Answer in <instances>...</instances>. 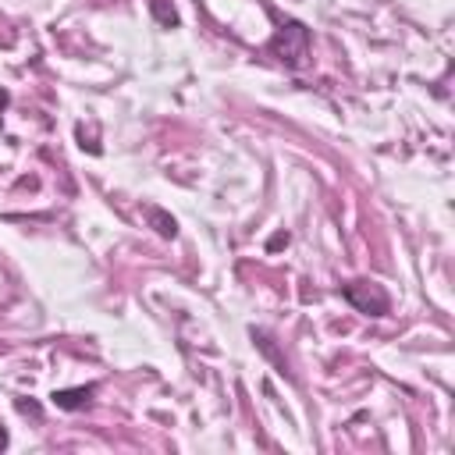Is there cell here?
<instances>
[{
    "label": "cell",
    "mask_w": 455,
    "mask_h": 455,
    "mask_svg": "<svg viewBox=\"0 0 455 455\" xmlns=\"http://www.w3.org/2000/svg\"><path fill=\"white\" fill-rule=\"evenodd\" d=\"M7 100H11V96H7V89H0V114H4V107H7Z\"/></svg>",
    "instance_id": "9c48e42d"
},
{
    "label": "cell",
    "mask_w": 455,
    "mask_h": 455,
    "mask_svg": "<svg viewBox=\"0 0 455 455\" xmlns=\"http://www.w3.org/2000/svg\"><path fill=\"white\" fill-rule=\"evenodd\" d=\"M146 217H149V224L156 228L160 238H174V235H178V220H174L171 213H164L160 206H146Z\"/></svg>",
    "instance_id": "5b68a950"
},
{
    "label": "cell",
    "mask_w": 455,
    "mask_h": 455,
    "mask_svg": "<svg viewBox=\"0 0 455 455\" xmlns=\"http://www.w3.org/2000/svg\"><path fill=\"white\" fill-rule=\"evenodd\" d=\"M92 395H96L92 384H85V387H64V391H53V405L75 412V409H85L92 402Z\"/></svg>",
    "instance_id": "3957f363"
},
{
    "label": "cell",
    "mask_w": 455,
    "mask_h": 455,
    "mask_svg": "<svg viewBox=\"0 0 455 455\" xmlns=\"http://www.w3.org/2000/svg\"><path fill=\"white\" fill-rule=\"evenodd\" d=\"M341 295H345L348 306H355L366 316H384L391 309V299H387V291L377 281H348L341 288Z\"/></svg>",
    "instance_id": "7a4b0ae2"
},
{
    "label": "cell",
    "mask_w": 455,
    "mask_h": 455,
    "mask_svg": "<svg viewBox=\"0 0 455 455\" xmlns=\"http://www.w3.org/2000/svg\"><path fill=\"white\" fill-rule=\"evenodd\" d=\"M18 412H25V416H32V419H39V416H43V412H39V405H36V402H25V398L18 402Z\"/></svg>",
    "instance_id": "52a82bcc"
},
{
    "label": "cell",
    "mask_w": 455,
    "mask_h": 455,
    "mask_svg": "<svg viewBox=\"0 0 455 455\" xmlns=\"http://www.w3.org/2000/svg\"><path fill=\"white\" fill-rule=\"evenodd\" d=\"M149 11L164 28H178V11L171 7V0H149Z\"/></svg>",
    "instance_id": "8992f818"
},
{
    "label": "cell",
    "mask_w": 455,
    "mask_h": 455,
    "mask_svg": "<svg viewBox=\"0 0 455 455\" xmlns=\"http://www.w3.org/2000/svg\"><path fill=\"white\" fill-rule=\"evenodd\" d=\"M267 50L284 64V68H302L309 57V28L302 21H281L267 43Z\"/></svg>",
    "instance_id": "6da1fadb"
},
{
    "label": "cell",
    "mask_w": 455,
    "mask_h": 455,
    "mask_svg": "<svg viewBox=\"0 0 455 455\" xmlns=\"http://www.w3.org/2000/svg\"><path fill=\"white\" fill-rule=\"evenodd\" d=\"M4 448H7V430L0 427V451H4Z\"/></svg>",
    "instance_id": "30bf717a"
},
{
    "label": "cell",
    "mask_w": 455,
    "mask_h": 455,
    "mask_svg": "<svg viewBox=\"0 0 455 455\" xmlns=\"http://www.w3.org/2000/svg\"><path fill=\"white\" fill-rule=\"evenodd\" d=\"M281 245H288V235H274V238H270V245H267V249H281Z\"/></svg>",
    "instance_id": "ba28073f"
},
{
    "label": "cell",
    "mask_w": 455,
    "mask_h": 455,
    "mask_svg": "<svg viewBox=\"0 0 455 455\" xmlns=\"http://www.w3.org/2000/svg\"><path fill=\"white\" fill-rule=\"evenodd\" d=\"M252 341H256V348H259V352H263V355H267V359L277 366V373H284V377H288V359H284V355L274 348V338H270L267 331H252Z\"/></svg>",
    "instance_id": "277c9868"
}]
</instances>
